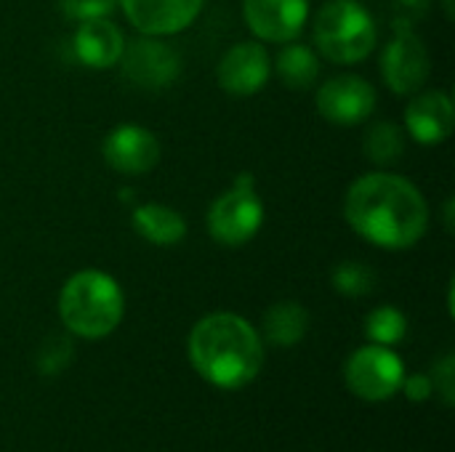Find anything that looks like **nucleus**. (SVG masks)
<instances>
[{
  "mask_svg": "<svg viewBox=\"0 0 455 452\" xmlns=\"http://www.w3.org/2000/svg\"><path fill=\"white\" fill-rule=\"evenodd\" d=\"M453 373H455V360L453 354H448L437 368H435V389H440L445 405H453Z\"/></svg>",
  "mask_w": 455,
  "mask_h": 452,
  "instance_id": "25",
  "label": "nucleus"
},
{
  "mask_svg": "<svg viewBox=\"0 0 455 452\" xmlns=\"http://www.w3.org/2000/svg\"><path fill=\"white\" fill-rule=\"evenodd\" d=\"M405 333H408V320L395 306H379L365 317V336L371 344L395 346L405 338Z\"/></svg>",
  "mask_w": 455,
  "mask_h": 452,
  "instance_id": "20",
  "label": "nucleus"
},
{
  "mask_svg": "<svg viewBox=\"0 0 455 452\" xmlns=\"http://www.w3.org/2000/svg\"><path fill=\"white\" fill-rule=\"evenodd\" d=\"M381 75L397 96H413L432 75V56L416 29L395 32L381 53Z\"/></svg>",
  "mask_w": 455,
  "mask_h": 452,
  "instance_id": "8",
  "label": "nucleus"
},
{
  "mask_svg": "<svg viewBox=\"0 0 455 452\" xmlns=\"http://www.w3.org/2000/svg\"><path fill=\"white\" fill-rule=\"evenodd\" d=\"M125 298L117 280L101 269L75 272L59 293V317L77 338H107L123 320Z\"/></svg>",
  "mask_w": 455,
  "mask_h": 452,
  "instance_id": "3",
  "label": "nucleus"
},
{
  "mask_svg": "<svg viewBox=\"0 0 455 452\" xmlns=\"http://www.w3.org/2000/svg\"><path fill=\"white\" fill-rule=\"evenodd\" d=\"M344 378L360 400L384 402L403 389L405 365L389 346L368 344L347 360Z\"/></svg>",
  "mask_w": 455,
  "mask_h": 452,
  "instance_id": "7",
  "label": "nucleus"
},
{
  "mask_svg": "<svg viewBox=\"0 0 455 452\" xmlns=\"http://www.w3.org/2000/svg\"><path fill=\"white\" fill-rule=\"evenodd\" d=\"M363 149H365V157L376 165H392L403 157L405 152V131L397 125V123H376L368 128L365 139H363Z\"/></svg>",
  "mask_w": 455,
  "mask_h": 452,
  "instance_id": "19",
  "label": "nucleus"
},
{
  "mask_svg": "<svg viewBox=\"0 0 455 452\" xmlns=\"http://www.w3.org/2000/svg\"><path fill=\"white\" fill-rule=\"evenodd\" d=\"M376 88L352 72H341L328 77L315 96V107L320 117H325L333 125H360L365 123L376 109Z\"/></svg>",
  "mask_w": 455,
  "mask_h": 452,
  "instance_id": "9",
  "label": "nucleus"
},
{
  "mask_svg": "<svg viewBox=\"0 0 455 452\" xmlns=\"http://www.w3.org/2000/svg\"><path fill=\"white\" fill-rule=\"evenodd\" d=\"M192 368L219 389L248 386L261 365L264 346L256 328L232 312H213L203 317L187 341Z\"/></svg>",
  "mask_w": 455,
  "mask_h": 452,
  "instance_id": "2",
  "label": "nucleus"
},
{
  "mask_svg": "<svg viewBox=\"0 0 455 452\" xmlns=\"http://www.w3.org/2000/svg\"><path fill=\"white\" fill-rule=\"evenodd\" d=\"M72 360V341L67 336H48L37 349V370L43 376H56Z\"/></svg>",
  "mask_w": 455,
  "mask_h": 452,
  "instance_id": "22",
  "label": "nucleus"
},
{
  "mask_svg": "<svg viewBox=\"0 0 455 452\" xmlns=\"http://www.w3.org/2000/svg\"><path fill=\"white\" fill-rule=\"evenodd\" d=\"M219 85L229 96H253L272 77V56L261 40L235 43L216 67Z\"/></svg>",
  "mask_w": 455,
  "mask_h": 452,
  "instance_id": "11",
  "label": "nucleus"
},
{
  "mask_svg": "<svg viewBox=\"0 0 455 452\" xmlns=\"http://www.w3.org/2000/svg\"><path fill=\"white\" fill-rule=\"evenodd\" d=\"M403 389H405V394H408V400H413V402H424V400H429L432 397V389H435V384H432V378L429 376H411V378H405L403 381Z\"/></svg>",
  "mask_w": 455,
  "mask_h": 452,
  "instance_id": "26",
  "label": "nucleus"
},
{
  "mask_svg": "<svg viewBox=\"0 0 455 452\" xmlns=\"http://www.w3.org/2000/svg\"><path fill=\"white\" fill-rule=\"evenodd\" d=\"M344 218L365 242L384 250H408L429 229V205L405 176L376 170L352 181L344 197Z\"/></svg>",
  "mask_w": 455,
  "mask_h": 452,
  "instance_id": "1",
  "label": "nucleus"
},
{
  "mask_svg": "<svg viewBox=\"0 0 455 452\" xmlns=\"http://www.w3.org/2000/svg\"><path fill=\"white\" fill-rule=\"evenodd\" d=\"M59 8L72 21L104 19L117 8V0H59Z\"/></svg>",
  "mask_w": 455,
  "mask_h": 452,
  "instance_id": "23",
  "label": "nucleus"
},
{
  "mask_svg": "<svg viewBox=\"0 0 455 452\" xmlns=\"http://www.w3.org/2000/svg\"><path fill=\"white\" fill-rule=\"evenodd\" d=\"M125 37L109 16L104 19H88L77 21V29L72 35V51L77 61L88 69H109L120 61Z\"/></svg>",
  "mask_w": 455,
  "mask_h": 452,
  "instance_id": "15",
  "label": "nucleus"
},
{
  "mask_svg": "<svg viewBox=\"0 0 455 452\" xmlns=\"http://www.w3.org/2000/svg\"><path fill=\"white\" fill-rule=\"evenodd\" d=\"M445 226H448V232H453V200L445 202Z\"/></svg>",
  "mask_w": 455,
  "mask_h": 452,
  "instance_id": "27",
  "label": "nucleus"
},
{
  "mask_svg": "<svg viewBox=\"0 0 455 452\" xmlns=\"http://www.w3.org/2000/svg\"><path fill=\"white\" fill-rule=\"evenodd\" d=\"M117 5L139 35L168 37L195 24L205 0H117Z\"/></svg>",
  "mask_w": 455,
  "mask_h": 452,
  "instance_id": "12",
  "label": "nucleus"
},
{
  "mask_svg": "<svg viewBox=\"0 0 455 452\" xmlns=\"http://www.w3.org/2000/svg\"><path fill=\"white\" fill-rule=\"evenodd\" d=\"M101 157L107 168L120 176H144L160 163V141L149 128L123 123L107 133Z\"/></svg>",
  "mask_w": 455,
  "mask_h": 452,
  "instance_id": "10",
  "label": "nucleus"
},
{
  "mask_svg": "<svg viewBox=\"0 0 455 452\" xmlns=\"http://www.w3.org/2000/svg\"><path fill=\"white\" fill-rule=\"evenodd\" d=\"M117 64L125 83L141 91H163L181 72V56L176 53V48L155 35L125 40Z\"/></svg>",
  "mask_w": 455,
  "mask_h": 452,
  "instance_id": "6",
  "label": "nucleus"
},
{
  "mask_svg": "<svg viewBox=\"0 0 455 452\" xmlns=\"http://www.w3.org/2000/svg\"><path fill=\"white\" fill-rule=\"evenodd\" d=\"M443 8H445V16H448V19H451V21H453V0H443Z\"/></svg>",
  "mask_w": 455,
  "mask_h": 452,
  "instance_id": "28",
  "label": "nucleus"
},
{
  "mask_svg": "<svg viewBox=\"0 0 455 452\" xmlns=\"http://www.w3.org/2000/svg\"><path fill=\"white\" fill-rule=\"evenodd\" d=\"M333 288L347 298H363L376 290V272L360 261H341L331 274Z\"/></svg>",
  "mask_w": 455,
  "mask_h": 452,
  "instance_id": "21",
  "label": "nucleus"
},
{
  "mask_svg": "<svg viewBox=\"0 0 455 452\" xmlns=\"http://www.w3.org/2000/svg\"><path fill=\"white\" fill-rule=\"evenodd\" d=\"M429 13V0H392V27L395 32L416 29V24Z\"/></svg>",
  "mask_w": 455,
  "mask_h": 452,
  "instance_id": "24",
  "label": "nucleus"
},
{
  "mask_svg": "<svg viewBox=\"0 0 455 452\" xmlns=\"http://www.w3.org/2000/svg\"><path fill=\"white\" fill-rule=\"evenodd\" d=\"M309 330V312L296 301H277L264 314V338L272 346H296Z\"/></svg>",
  "mask_w": 455,
  "mask_h": 452,
  "instance_id": "18",
  "label": "nucleus"
},
{
  "mask_svg": "<svg viewBox=\"0 0 455 452\" xmlns=\"http://www.w3.org/2000/svg\"><path fill=\"white\" fill-rule=\"evenodd\" d=\"M376 21L360 0H328L315 16L312 40L331 64H360L376 48Z\"/></svg>",
  "mask_w": 455,
  "mask_h": 452,
  "instance_id": "4",
  "label": "nucleus"
},
{
  "mask_svg": "<svg viewBox=\"0 0 455 452\" xmlns=\"http://www.w3.org/2000/svg\"><path fill=\"white\" fill-rule=\"evenodd\" d=\"M131 224L136 229V234L141 240H147L149 245H157V248H171V245H179L189 226H187V218L171 208V205H163V202H141L133 208V216H131Z\"/></svg>",
  "mask_w": 455,
  "mask_h": 452,
  "instance_id": "16",
  "label": "nucleus"
},
{
  "mask_svg": "<svg viewBox=\"0 0 455 452\" xmlns=\"http://www.w3.org/2000/svg\"><path fill=\"white\" fill-rule=\"evenodd\" d=\"M264 224V205L256 194L253 173H240L235 184L219 194L205 216V226L213 242L240 248L251 242Z\"/></svg>",
  "mask_w": 455,
  "mask_h": 452,
  "instance_id": "5",
  "label": "nucleus"
},
{
  "mask_svg": "<svg viewBox=\"0 0 455 452\" xmlns=\"http://www.w3.org/2000/svg\"><path fill=\"white\" fill-rule=\"evenodd\" d=\"M272 72L280 77V83L291 91H307L320 77V56L315 48L304 43H283L272 61Z\"/></svg>",
  "mask_w": 455,
  "mask_h": 452,
  "instance_id": "17",
  "label": "nucleus"
},
{
  "mask_svg": "<svg viewBox=\"0 0 455 452\" xmlns=\"http://www.w3.org/2000/svg\"><path fill=\"white\" fill-rule=\"evenodd\" d=\"M248 29L261 43H291L304 32L309 0H243Z\"/></svg>",
  "mask_w": 455,
  "mask_h": 452,
  "instance_id": "13",
  "label": "nucleus"
},
{
  "mask_svg": "<svg viewBox=\"0 0 455 452\" xmlns=\"http://www.w3.org/2000/svg\"><path fill=\"white\" fill-rule=\"evenodd\" d=\"M455 125L453 99L445 91H416L405 109V131L424 147L451 139Z\"/></svg>",
  "mask_w": 455,
  "mask_h": 452,
  "instance_id": "14",
  "label": "nucleus"
}]
</instances>
